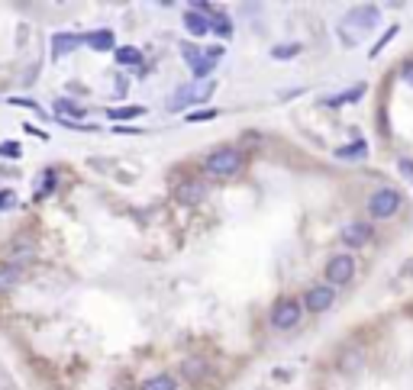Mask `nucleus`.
Returning <instances> with one entry per match:
<instances>
[{
	"instance_id": "nucleus-24",
	"label": "nucleus",
	"mask_w": 413,
	"mask_h": 390,
	"mask_svg": "<svg viewBox=\"0 0 413 390\" xmlns=\"http://www.w3.org/2000/svg\"><path fill=\"white\" fill-rule=\"evenodd\" d=\"M294 52H297V45H287V49H284V45H278L271 55H275V58H284V55H294Z\"/></svg>"
},
{
	"instance_id": "nucleus-3",
	"label": "nucleus",
	"mask_w": 413,
	"mask_h": 390,
	"mask_svg": "<svg viewBox=\"0 0 413 390\" xmlns=\"http://www.w3.org/2000/svg\"><path fill=\"white\" fill-rule=\"evenodd\" d=\"M181 55L188 58V65H191V71L197 74V78H210L216 62L223 58V49H207V52H201V49H194V45H181Z\"/></svg>"
},
{
	"instance_id": "nucleus-10",
	"label": "nucleus",
	"mask_w": 413,
	"mask_h": 390,
	"mask_svg": "<svg viewBox=\"0 0 413 390\" xmlns=\"http://www.w3.org/2000/svg\"><path fill=\"white\" fill-rule=\"evenodd\" d=\"M368 236H371V229L365 222H349V226L342 229V242L352 245V249H359V245L368 242Z\"/></svg>"
},
{
	"instance_id": "nucleus-5",
	"label": "nucleus",
	"mask_w": 413,
	"mask_h": 390,
	"mask_svg": "<svg viewBox=\"0 0 413 390\" xmlns=\"http://www.w3.org/2000/svg\"><path fill=\"white\" fill-rule=\"evenodd\" d=\"M213 94V81H201V84H188V87H178V94L168 100L171 110H181V106L194 104V100H207Z\"/></svg>"
},
{
	"instance_id": "nucleus-13",
	"label": "nucleus",
	"mask_w": 413,
	"mask_h": 390,
	"mask_svg": "<svg viewBox=\"0 0 413 390\" xmlns=\"http://www.w3.org/2000/svg\"><path fill=\"white\" fill-rule=\"evenodd\" d=\"M184 26H188V32H194V36H207V32H210L203 13H184Z\"/></svg>"
},
{
	"instance_id": "nucleus-4",
	"label": "nucleus",
	"mask_w": 413,
	"mask_h": 390,
	"mask_svg": "<svg viewBox=\"0 0 413 390\" xmlns=\"http://www.w3.org/2000/svg\"><path fill=\"white\" fill-rule=\"evenodd\" d=\"M397 207H401V194H397V190H391V187L378 190V194L371 197V203H368L371 216H378V220H388V216H394V213H397Z\"/></svg>"
},
{
	"instance_id": "nucleus-17",
	"label": "nucleus",
	"mask_w": 413,
	"mask_h": 390,
	"mask_svg": "<svg viewBox=\"0 0 413 390\" xmlns=\"http://www.w3.org/2000/svg\"><path fill=\"white\" fill-rule=\"evenodd\" d=\"M7 255L13 258V264H20V258H30V255H32V245L26 242V239H16V242H10Z\"/></svg>"
},
{
	"instance_id": "nucleus-8",
	"label": "nucleus",
	"mask_w": 413,
	"mask_h": 390,
	"mask_svg": "<svg viewBox=\"0 0 413 390\" xmlns=\"http://www.w3.org/2000/svg\"><path fill=\"white\" fill-rule=\"evenodd\" d=\"M197 10H207L203 13V20H207V26H210L213 32H220V36H230V32H233V23H230L226 13L213 10V7H207V3H197Z\"/></svg>"
},
{
	"instance_id": "nucleus-18",
	"label": "nucleus",
	"mask_w": 413,
	"mask_h": 390,
	"mask_svg": "<svg viewBox=\"0 0 413 390\" xmlns=\"http://www.w3.org/2000/svg\"><path fill=\"white\" fill-rule=\"evenodd\" d=\"M81 43V36H55V49H52V55L58 58L62 52H71L74 45Z\"/></svg>"
},
{
	"instance_id": "nucleus-6",
	"label": "nucleus",
	"mask_w": 413,
	"mask_h": 390,
	"mask_svg": "<svg viewBox=\"0 0 413 390\" xmlns=\"http://www.w3.org/2000/svg\"><path fill=\"white\" fill-rule=\"evenodd\" d=\"M300 323V303L297 300H278L271 310V326L275 329H294Z\"/></svg>"
},
{
	"instance_id": "nucleus-12",
	"label": "nucleus",
	"mask_w": 413,
	"mask_h": 390,
	"mask_svg": "<svg viewBox=\"0 0 413 390\" xmlns=\"http://www.w3.org/2000/svg\"><path fill=\"white\" fill-rule=\"evenodd\" d=\"M81 43H87V45H94V49H113V32L110 30H100V32H91V36H85Z\"/></svg>"
},
{
	"instance_id": "nucleus-23",
	"label": "nucleus",
	"mask_w": 413,
	"mask_h": 390,
	"mask_svg": "<svg viewBox=\"0 0 413 390\" xmlns=\"http://www.w3.org/2000/svg\"><path fill=\"white\" fill-rule=\"evenodd\" d=\"M213 116H216V110H197V113H191L188 119H191V123H203V119H213Z\"/></svg>"
},
{
	"instance_id": "nucleus-28",
	"label": "nucleus",
	"mask_w": 413,
	"mask_h": 390,
	"mask_svg": "<svg viewBox=\"0 0 413 390\" xmlns=\"http://www.w3.org/2000/svg\"><path fill=\"white\" fill-rule=\"evenodd\" d=\"M403 81H410V84H413V62L403 68Z\"/></svg>"
},
{
	"instance_id": "nucleus-21",
	"label": "nucleus",
	"mask_w": 413,
	"mask_h": 390,
	"mask_svg": "<svg viewBox=\"0 0 413 390\" xmlns=\"http://www.w3.org/2000/svg\"><path fill=\"white\" fill-rule=\"evenodd\" d=\"M52 187H55V171H45L43 184H36V200H39V197H49V194H52Z\"/></svg>"
},
{
	"instance_id": "nucleus-11",
	"label": "nucleus",
	"mask_w": 413,
	"mask_h": 390,
	"mask_svg": "<svg viewBox=\"0 0 413 390\" xmlns=\"http://www.w3.org/2000/svg\"><path fill=\"white\" fill-rule=\"evenodd\" d=\"M20 277H23L20 264H3V268H0V290H10V287L16 284Z\"/></svg>"
},
{
	"instance_id": "nucleus-9",
	"label": "nucleus",
	"mask_w": 413,
	"mask_h": 390,
	"mask_svg": "<svg viewBox=\"0 0 413 390\" xmlns=\"http://www.w3.org/2000/svg\"><path fill=\"white\" fill-rule=\"evenodd\" d=\"M333 290L329 287H310L307 290V310L310 313H323V310H329L333 306Z\"/></svg>"
},
{
	"instance_id": "nucleus-16",
	"label": "nucleus",
	"mask_w": 413,
	"mask_h": 390,
	"mask_svg": "<svg viewBox=\"0 0 413 390\" xmlns=\"http://www.w3.org/2000/svg\"><path fill=\"white\" fill-rule=\"evenodd\" d=\"M139 390H175V378H171V374H155V378L142 380Z\"/></svg>"
},
{
	"instance_id": "nucleus-27",
	"label": "nucleus",
	"mask_w": 413,
	"mask_h": 390,
	"mask_svg": "<svg viewBox=\"0 0 413 390\" xmlns=\"http://www.w3.org/2000/svg\"><path fill=\"white\" fill-rule=\"evenodd\" d=\"M401 168H403V174H407V178H413V161L403 159V161H401Z\"/></svg>"
},
{
	"instance_id": "nucleus-25",
	"label": "nucleus",
	"mask_w": 413,
	"mask_h": 390,
	"mask_svg": "<svg viewBox=\"0 0 413 390\" xmlns=\"http://www.w3.org/2000/svg\"><path fill=\"white\" fill-rule=\"evenodd\" d=\"M0 155H13V159H16V155H20V146H16V142H7V146H0Z\"/></svg>"
},
{
	"instance_id": "nucleus-1",
	"label": "nucleus",
	"mask_w": 413,
	"mask_h": 390,
	"mask_svg": "<svg viewBox=\"0 0 413 390\" xmlns=\"http://www.w3.org/2000/svg\"><path fill=\"white\" fill-rule=\"evenodd\" d=\"M375 23H378V7H359L339 23V32L346 36V43H359L365 32L375 30Z\"/></svg>"
},
{
	"instance_id": "nucleus-2",
	"label": "nucleus",
	"mask_w": 413,
	"mask_h": 390,
	"mask_svg": "<svg viewBox=\"0 0 413 390\" xmlns=\"http://www.w3.org/2000/svg\"><path fill=\"white\" fill-rule=\"evenodd\" d=\"M239 168H243V155L236 148H216L207 155V171L213 178H233Z\"/></svg>"
},
{
	"instance_id": "nucleus-22",
	"label": "nucleus",
	"mask_w": 413,
	"mask_h": 390,
	"mask_svg": "<svg viewBox=\"0 0 413 390\" xmlns=\"http://www.w3.org/2000/svg\"><path fill=\"white\" fill-rule=\"evenodd\" d=\"M146 110L142 106H120V110H110L107 116H113V119H129V116H142Z\"/></svg>"
},
{
	"instance_id": "nucleus-26",
	"label": "nucleus",
	"mask_w": 413,
	"mask_h": 390,
	"mask_svg": "<svg viewBox=\"0 0 413 390\" xmlns=\"http://www.w3.org/2000/svg\"><path fill=\"white\" fill-rule=\"evenodd\" d=\"M7 207H13V197H10V190H0V210H7Z\"/></svg>"
},
{
	"instance_id": "nucleus-19",
	"label": "nucleus",
	"mask_w": 413,
	"mask_h": 390,
	"mask_svg": "<svg viewBox=\"0 0 413 390\" xmlns=\"http://www.w3.org/2000/svg\"><path fill=\"white\" fill-rule=\"evenodd\" d=\"M365 152H368V146H365V142H355V146L336 148V159H359V155H365Z\"/></svg>"
},
{
	"instance_id": "nucleus-14",
	"label": "nucleus",
	"mask_w": 413,
	"mask_h": 390,
	"mask_svg": "<svg viewBox=\"0 0 413 390\" xmlns=\"http://www.w3.org/2000/svg\"><path fill=\"white\" fill-rule=\"evenodd\" d=\"M201 197H203V187L197 181H188V184L178 187V200H184V203H194V200H201Z\"/></svg>"
},
{
	"instance_id": "nucleus-7",
	"label": "nucleus",
	"mask_w": 413,
	"mask_h": 390,
	"mask_svg": "<svg viewBox=\"0 0 413 390\" xmlns=\"http://www.w3.org/2000/svg\"><path fill=\"white\" fill-rule=\"evenodd\" d=\"M352 275H355V262H352L349 255H336V258H329L326 277L333 281V284H346V281H352Z\"/></svg>"
},
{
	"instance_id": "nucleus-20",
	"label": "nucleus",
	"mask_w": 413,
	"mask_h": 390,
	"mask_svg": "<svg viewBox=\"0 0 413 390\" xmlns=\"http://www.w3.org/2000/svg\"><path fill=\"white\" fill-rule=\"evenodd\" d=\"M55 113L65 119V113L68 116H85V110H81L78 104H71V100H55Z\"/></svg>"
},
{
	"instance_id": "nucleus-15",
	"label": "nucleus",
	"mask_w": 413,
	"mask_h": 390,
	"mask_svg": "<svg viewBox=\"0 0 413 390\" xmlns=\"http://www.w3.org/2000/svg\"><path fill=\"white\" fill-rule=\"evenodd\" d=\"M117 62L126 65V68H136V65H142V52L133 45H123V49H117Z\"/></svg>"
}]
</instances>
